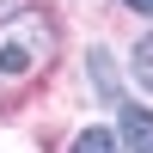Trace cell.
I'll return each instance as SVG.
<instances>
[{
	"mask_svg": "<svg viewBox=\"0 0 153 153\" xmlns=\"http://www.w3.org/2000/svg\"><path fill=\"white\" fill-rule=\"evenodd\" d=\"M49 61H55V25H49L43 12H12V19H0V74L31 80Z\"/></svg>",
	"mask_w": 153,
	"mask_h": 153,
	"instance_id": "6da1fadb",
	"label": "cell"
},
{
	"mask_svg": "<svg viewBox=\"0 0 153 153\" xmlns=\"http://www.w3.org/2000/svg\"><path fill=\"white\" fill-rule=\"evenodd\" d=\"M117 123H123V141H129L135 153H153V110L147 104H123Z\"/></svg>",
	"mask_w": 153,
	"mask_h": 153,
	"instance_id": "7a4b0ae2",
	"label": "cell"
},
{
	"mask_svg": "<svg viewBox=\"0 0 153 153\" xmlns=\"http://www.w3.org/2000/svg\"><path fill=\"white\" fill-rule=\"evenodd\" d=\"M74 153H117V135L110 129H86L80 141H74Z\"/></svg>",
	"mask_w": 153,
	"mask_h": 153,
	"instance_id": "3957f363",
	"label": "cell"
},
{
	"mask_svg": "<svg viewBox=\"0 0 153 153\" xmlns=\"http://www.w3.org/2000/svg\"><path fill=\"white\" fill-rule=\"evenodd\" d=\"M135 80L153 92V37H141V49H135Z\"/></svg>",
	"mask_w": 153,
	"mask_h": 153,
	"instance_id": "277c9868",
	"label": "cell"
},
{
	"mask_svg": "<svg viewBox=\"0 0 153 153\" xmlns=\"http://www.w3.org/2000/svg\"><path fill=\"white\" fill-rule=\"evenodd\" d=\"M92 74H98V92H117V74H110V55L92 49Z\"/></svg>",
	"mask_w": 153,
	"mask_h": 153,
	"instance_id": "5b68a950",
	"label": "cell"
},
{
	"mask_svg": "<svg viewBox=\"0 0 153 153\" xmlns=\"http://www.w3.org/2000/svg\"><path fill=\"white\" fill-rule=\"evenodd\" d=\"M129 6H135V12H147V19H153V0H129Z\"/></svg>",
	"mask_w": 153,
	"mask_h": 153,
	"instance_id": "8992f818",
	"label": "cell"
}]
</instances>
